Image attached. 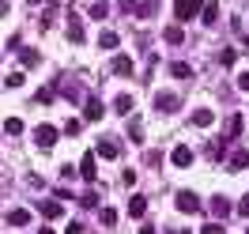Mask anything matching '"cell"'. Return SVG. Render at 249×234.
I'll return each instance as SVG.
<instances>
[{
	"instance_id": "obj_1",
	"label": "cell",
	"mask_w": 249,
	"mask_h": 234,
	"mask_svg": "<svg viewBox=\"0 0 249 234\" xmlns=\"http://www.w3.org/2000/svg\"><path fill=\"white\" fill-rule=\"evenodd\" d=\"M200 4H204V0H174V16H178V23L196 19V16H200Z\"/></svg>"
},
{
	"instance_id": "obj_2",
	"label": "cell",
	"mask_w": 249,
	"mask_h": 234,
	"mask_svg": "<svg viewBox=\"0 0 249 234\" xmlns=\"http://www.w3.org/2000/svg\"><path fill=\"white\" fill-rule=\"evenodd\" d=\"M155 109H159V113H178V109H181V94L159 91V94H155Z\"/></svg>"
},
{
	"instance_id": "obj_3",
	"label": "cell",
	"mask_w": 249,
	"mask_h": 234,
	"mask_svg": "<svg viewBox=\"0 0 249 234\" xmlns=\"http://www.w3.org/2000/svg\"><path fill=\"white\" fill-rule=\"evenodd\" d=\"M174 204H178V212H185V216L200 212V197H196V193H189V189H181V193L174 197Z\"/></svg>"
},
{
	"instance_id": "obj_4",
	"label": "cell",
	"mask_w": 249,
	"mask_h": 234,
	"mask_svg": "<svg viewBox=\"0 0 249 234\" xmlns=\"http://www.w3.org/2000/svg\"><path fill=\"white\" fill-rule=\"evenodd\" d=\"M34 144H38V147H53V144H57V128L53 125H38L34 128Z\"/></svg>"
},
{
	"instance_id": "obj_5",
	"label": "cell",
	"mask_w": 249,
	"mask_h": 234,
	"mask_svg": "<svg viewBox=\"0 0 249 234\" xmlns=\"http://www.w3.org/2000/svg\"><path fill=\"white\" fill-rule=\"evenodd\" d=\"M242 128H246V117H242V113H234L231 121H227V132H223V144H227V140H238V136H242Z\"/></svg>"
},
{
	"instance_id": "obj_6",
	"label": "cell",
	"mask_w": 249,
	"mask_h": 234,
	"mask_svg": "<svg viewBox=\"0 0 249 234\" xmlns=\"http://www.w3.org/2000/svg\"><path fill=\"white\" fill-rule=\"evenodd\" d=\"M170 162L174 166H193V147H189V144H178L174 155H170Z\"/></svg>"
},
{
	"instance_id": "obj_7",
	"label": "cell",
	"mask_w": 249,
	"mask_h": 234,
	"mask_svg": "<svg viewBox=\"0 0 249 234\" xmlns=\"http://www.w3.org/2000/svg\"><path fill=\"white\" fill-rule=\"evenodd\" d=\"M83 38H87V34H83V23H79L76 16H68V42H72V46H83Z\"/></svg>"
},
{
	"instance_id": "obj_8",
	"label": "cell",
	"mask_w": 249,
	"mask_h": 234,
	"mask_svg": "<svg viewBox=\"0 0 249 234\" xmlns=\"http://www.w3.org/2000/svg\"><path fill=\"white\" fill-rule=\"evenodd\" d=\"M79 178H83V181H94V178H98V162H94V155H83V162H79Z\"/></svg>"
},
{
	"instance_id": "obj_9",
	"label": "cell",
	"mask_w": 249,
	"mask_h": 234,
	"mask_svg": "<svg viewBox=\"0 0 249 234\" xmlns=\"http://www.w3.org/2000/svg\"><path fill=\"white\" fill-rule=\"evenodd\" d=\"M94 155H102V159H117V144L109 140V136H102V140L94 144Z\"/></svg>"
},
{
	"instance_id": "obj_10",
	"label": "cell",
	"mask_w": 249,
	"mask_h": 234,
	"mask_svg": "<svg viewBox=\"0 0 249 234\" xmlns=\"http://www.w3.org/2000/svg\"><path fill=\"white\" fill-rule=\"evenodd\" d=\"M249 166V151H234V159H227V170L238 174V170H246Z\"/></svg>"
},
{
	"instance_id": "obj_11",
	"label": "cell",
	"mask_w": 249,
	"mask_h": 234,
	"mask_svg": "<svg viewBox=\"0 0 249 234\" xmlns=\"http://www.w3.org/2000/svg\"><path fill=\"white\" fill-rule=\"evenodd\" d=\"M102 113H106V106H102L98 98H87V109H83V117H87V121H98Z\"/></svg>"
},
{
	"instance_id": "obj_12",
	"label": "cell",
	"mask_w": 249,
	"mask_h": 234,
	"mask_svg": "<svg viewBox=\"0 0 249 234\" xmlns=\"http://www.w3.org/2000/svg\"><path fill=\"white\" fill-rule=\"evenodd\" d=\"M42 216H46V219H61L64 216L61 200H42Z\"/></svg>"
},
{
	"instance_id": "obj_13",
	"label": "cell",
	"mask_w": 249,
	"mask_h": 234,
	"mask_svg": "<svg viewBox=\"0 0 249 234\" xmlns=\"http://www.w3.org/2000/svg\"><path fill=\"white\" fill-rule=\"evenodd\" d=\"M162 38H166L170 46H181V42H185V31H181V27L174 23V27H166V31H162Z\"/></svg>"
},
{
	"instance_id": "obj_14",
	"label": "cell",
	"mask_w": 249,
	"mask_h": 234,
	"mask_svg": "<svg viewBox=\"0 0 249 234\" xmlns=\"http://www.w3.org/2000/svg\"><path fill=\"white\" fill-rule=\"evenodd\" d=\"M98 46H102V49H117V46H121V34L102 31V34H98Z\"/></svg>"
},
{
	"instance_id": "obj_15",
	"label": "cell",
	"mask_w": 249,
	"mask_h": 234,
	"mask_svg": "<svg viewBox=\"0 0 249 234\" xmlns=\"http://www.w3.org/2000/svg\"><path fill=\"white\" fill-rule=\"evenodd\" d=\"M212 121H215V117H212V109H193V125H196V128H208Z\"/></svg>"
},
{
	"instance_id": "obj_16",
	"label": "cell",
	"mask_w": 249,
	"mask_h": 234,
	"mask_svg": "<svg viewBox=\"0 0 249 234\" xmlns=\"http://www.w3.org/2000/svg\"><path fill=\"white\" fill-rule=\"evenodd\" d=\"M19 61H23V68H38V49H19Z\"/></svg>"
},
{
	"instance_id": "obj_17",
	"label": "cell",
	"mask_w": 249,
	"mask_h": 234,
	"mask_svg": "<svg viewBox=\"0 0 249 234\" xmlns=\"http://www.w3.org/2000/svg\"><path fill=\"white\" fill-rule=\"evenodd\" d=\"M143 212H147V197H140V193H136V197L128 200V216H143Z\"/></svg>"
},
{
	"instance_id": "obj_18",
	"label": "cell",
	"mask_w": 249,
	"mask_h": 234,
	"mask_svg": "<svg viewBox=\"0 0 249 234\" xmlns=\"http://www.w3.org/2000/svg\"><path fill=\"white\" fill-rule=\"evenodd\" d=\"M8 223H12V227H27V223H31V212H27V208H16V212L8 216Z\"/></svg>"
},
{
	"instance_id": "obj_19",
	"label": "cell",
	"mask_w": 249,
	"mask_h": 234,
	"mask_svg": "<svg viewBox=\"0 0 249 234\" xmlns=\"http://www.w3.org/2000/svg\"><path fill=\"white\" fill-rule=\"evenodd\" d=\"M113 72L117 76H132V61L128 57H113Z\"/></svg>"
},
{
	"instance_id": "obj_20",
	"label": "cell",
	"mask_w": 249,
	"mask_h": 234,
	"mask_svg": "<svg viewBox=\"0 0 249 234\" xmlns=\"http://www.w3.org/2000/svg\"><path fill=\"white\" fill-rule=\"evenodd\" d=\"M132 106H136V98H132V94H117V102H113V109H117V113H128Z\"/></svg>"
},
{
	"instance_id": "obj_21",
	"label": "cell",
	"mask_w": 249,
	"mask_h": 234,
	"mask_svg": "<svg viewBox=\"0 0 249 234\" xmlns=\"http://www.w3.org/2000/svg\"><path fill=\"white\" fill-rule=\"evenodd\" d=\"M231 212V200L227 197H212V216H227Z\"/></svg>"
},
{
	"instance_id": "obj_22",
	"label": "cell",
	"mask_w": 249,
	"mask_h": 234,
	"mask_svg": "<svg viewBox=\"0 0 249 234\" xmlns=\"http://www.w3.org/2000/svg\"><path fill=\"white\" fill-rule=\"evenodd\" d=\"M200 19H204V23H219V4H204Z\"/></svg>"
},
{
	"instance_id": "obj_23",
	"label": "cell",
	"mask_w": 249,
	"mask_h": 234,
	"mask_svg": "<svg viewBox=\"0 0 249 234\" xmlns=\"http://www.w3.org/2000/svg\"><path fill=\"white\" fill-rule=\"evenodd\" d=\"M170 72H174L178 79H189V76H193V68H189L185 61H174V64H170Z\"/></svg>"
},
{
	"instance_id": "obj_24",
	"label": "cell",
	"mask_w": 249,
	"mask_h": 234,
	"mask_svg": "<svg viewBox=\"0 0 249 234\" xmlns=\"http://www.w3.org/2000/svg\"><path fill=\"white\" fill-rule=\"evenodd\" d=\"M87 12H91V19H106V16H109V8L102 4V0H94V4L87 8Z\"/></svg>"
},
{
	"instance_id": "obj_25",
	"label": "cell",
	"mask_w": 249,
	"mask_h": 234,
	"mask_svg": "<svg viewBox=\"0 0 249 234\" xmlns=\"http://www.w3.org/2000/svg\"><path fill=\"white\" fill-rule=\"evenodd\" d=\"M4 128H8L12 136H19V132H23V121H19V117H8V121H4Z\"/></svg>"
},
{
	"instance_id": "obj_26",
	"label": "cell",
	"mask_w": 249,
	"mask_h": 234,
	"mask_svg": "<svg viewBox=\"0 0 249 234\" xmlns=\"http://www.w3.org/2000/svg\"><path fill=\"white\" fill-rule=\"evenodd\" d=\"M53 19H57V8H46V16H42V31L53 27Z\"/></svg>"
},
{
	"instance_id": "obj_27",
	"label": "cell",
	"mask_w": 249,
	"mask_h": 234,
	"mask_svg": "<svg viewBox=\"0 0 249 234\" xmlns=\"http://www.w3.org/2000/svg\"><path fill=\"white\" fill-rule=\"evenodd\" d=\"M102 223H106V227H113V223H117V212H113V208H102Z\"/></svg>"
},
{
	"instance_id": "obj_28",
	"label": "cell",
	"mask_w": 249,
	"mask_h": 234,
	"mask_svg": "<svg viewBox=\"0 0 249 234\" xmlns=\"http://www.w3.org/2000/svg\"><path fill=\"white\" fill-rule=\"evenodd\" d=\"M79 128H83V121H68V125H64V132H68V136H79Z\"/></svg>"
},
{
	"instance_id": "obj_29",
	"label": "cell",
	"mask_w": 249,
	"mask_h": 234,
	"mask_svg": "<svg viewBox=\"0 0 249 234\" xmlns=\"http://www.w3.org/2000/svg\"><path fill=\"white\" fill-rule=\"evenodd\" d=\"M128 136H132V144H143V128L132 125V128H128Z\"/></svg>"
},
{
	"instance_id": "obj_30",
	"label": "cell",
	"mask_w": 249,
	"mask_h": 234,
	"mask_svg": "<svg viewBox=\"0 0 249 234\" xmlns=\"http://www.w3.org/2000/svg\"><path fill=\"white\" fill-rule=\"evenodd\" d=\"M219 64H234V49H223V53H219Z\"/></svg>"
},
{
	"instance_id": "obj_31",
	"label": "cell",
	"mask_w": 249,
	"mask_h": 234,
	"mask_svg": "<svg viewBox=\"0 0 249 234\" xmlns=\"http://www.w3.org/2000/svg\"><path fill=\"white\" fill-rule=\"evenodd\" d=\"M200 234H223V223H208V227H204Z\"/></svg>"
},
{
	"instance_id": "obj_32",
	"label": "cell",
	"mask_w": 249,
	"mask_h": 234,
	"mask_svg": "<svg viewBox=\"0 0 249 234\" xmlns=\"http://www.w3.org/2000/svg\"><path fill=\"white\" fill-rule=\"evenodd\" d=\"M238 91L249 94V72H242V76H238Z\"/></svg>"
},
{
	"instance_id": "obj_33",
	"label": "cell",
	"mask_w": 249,
	"mask_h": 234,
	"mask_svg": "<svg viewBox=\"0 0 249 234\" xmlns=\"http://www.w3.org/2000/svg\"><path fill=\"white\" fill-rule=\"evenodd\" d=\"M238 212H242V216L249 219V197H246V200H242V204H238Z\"/></svg>"
},
{
	"instance_id": "obj_34",
	"label": "cell",
	"mask_w": 249,
	"mask_h": 234,
	"mask_svg": "<svg viewBox=\"0 0 249 234\" xmlns=\"http://www.w3.org/2000/svg\"><path fill=\"white\" fill-rule=\"evenodd\" d=\"M121 8L124 12H136V0H121Z\"/></svg>"
},
{
	"instance_id": "obj_35",
	"label": "cell",
	"mask_w": 249,
	"mask_h": 234,
	"mask_svg": "<svg viewBox=\"0 0 249 234\" xmlns=\"http://www.w3.org/2000/svg\"><path fill=\"white\" fill-rule=\"evenodd\" d=\"M68 234H83V227H79V223H72V227H68Z\"/></svg>"
},
{
	"instance_id": "obj_36",
	"label": "cell",
	"mask_w": 249,
	"mask_h": 234,
	"mask_svg": "<svg viewBox=\"0 0 249 234\" xmlns=\"http://www.w3.org/2000/svg\"><path fill=\"white\" fill-rule=\"evenodd\" d=\"M38 234H53V231H49V227H46V231H38Z\"/></svg>"
},
{
	"instance_id": "obj_37",
	"label": "cell",
	"mask_w": 249,
	"mask_h": 234,
	"mask_svg": "<svg viewBox=\"0 0 249 234\" xmlns=\"http://www.w3.org/2000/svg\"><path fill=\"white\" fill-rule=\"evenodd\" d=\"M27 4H42V0H27Z\"/></svg>"
},
{
	"instance_id": "obj_38",
	"label": "cell",
	"mask_w": 249,
	"mask_h": 234,
	"mask_svg": "<svg viewBox=\"0 0 249 234\" xmlns=\"http://www.w3.org/2000/svg\"><path fill=\"white\" fill-rule=\"evenodd\" d=\"M246 234H249V231H246Z\"/></svg>"
}]
</instances>
